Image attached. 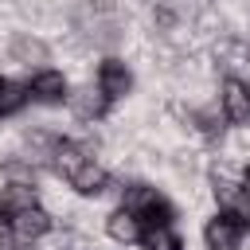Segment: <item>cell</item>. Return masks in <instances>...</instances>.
<instances>
[{
	"label": "cell",
	"instance_id": "1",
	"mask_svg": "<svg viewBox=\"0 0 250 250\" xmlns=\"http://www.w3.org/2000/svg\"><path fill=\"white\" fill-rule=\"evenodd\" d=\"M74 27L86 43L94 47H113L121 39V20H117V0H78Z\"/></svg>",
	"mask_w": 250,
	"mask_h": 250
},
{
	"label": "cell",
	"instance_id": "2",
	"mask_svg": "<svg viewBox=\"0 0 250 250\" xmlns=\"http://www.w3.org/2000/svg\"><path fill=\"white\" fill-rule=\"evenodd\" d=\"M125 207L141 219V223H172V203L156 191V188H145V184H129L125 188Z\"/></svg>",
	"mask_w": 250,
	"mask_h": 250
},
{
	"label": "cell",
	"instance_id": "3",
	"mask_svg": "<svg viewBox=\"0 0 250 250\" xmlns=\"http://www.w3.org/2000/svg\"><path fill=\"white\" fill-rule=\"evenodd\" d=\"M215 199L238 227H250V184H242V180H215Z\"/></svg>",
	"mask_w": 250,
	"mask_h": 250
},
{
	"label": "cell",
	"instance_id": "4",
	"mask_svg": "<svg viewBox=\"0 0 250 250\" xmlns=\"http://www.w3.org/2000/svg\"><path fill=\"white\" fill-rule=\"evenodd\" d=\"M219 105H223V117L227 121L246 125L250 121V86L242 78H227L223 82V94H219Z\"/></svg>",
	"mask_w": 250,
	"mask_h": 250
},
{
	"label": "cell",
	"instance_id": "5",
	"mask_svg": "<svg viewBox=\"0 0 250 250\" xmlns=\"http://www.w3.org/2000/svg\"><path fill=\"white\" fill-rule=\"evenodd\" d=\"M129 86H133V74H129V66H125L121 59H105V62L98 66V90H102L109 102H113V98H125Z\"/></svg>",
	"mask_w": 250,
	"mask_h": 250
},
{
	"label": "cell",
	"instance_id": "6",
	"mask_svg": "<svg viewBox=\"0 0 250 250\" xmlns=\"http://www.w3.org/2000/svg\"><path fill=\"white\" fill-rule=\"evenodd\" d=\"M8 223H12V230H16V238H20V242H35V238H43V234L51 230V215H47V211H39L35 203H31V207H23V211H16Z\"/></svg>",
	"mask_w": 250,
	"mask_h": 250
},
{
	"label": "cell",
	"instance_id": "7",
	"mask_svg": "<svg viewBox=\"0 0 250 250\" xmlns=\"http://www.w3.org/2000/svg\"><path fill=\"white\" fill-rule=\"evenodd\" d=\"M8 55H12V62H20V66H43L47 59H51V47L39 39V35H16L12 43H8Z\"/></svg>",
	"mask_w": 250,
	"mask_h": 250
},
{
	"label": "cell",
	"instance_id": "8",
	"mask_svg": "<svg viewBox=\"0 0 250 250\" xmlns=\"http://www.w3.org/2000/svg\"><path fill=\"white\" fill-rule=\"evenodd\" d=\"M238 246H242V227L230 215L207 223V250H238Z\"/></svg>",
	"mask_w": 250,
	"mask_h": 250
},
{
	"label": "cell",
	"instance_id": "9",
	"mask_svg": "<svg viewBox=\"0 0 250 250\" xmlns=\"http://www.w3.org/2000/svg\"><path fill=\"white\" fill-rule=\"evenodd\" d=\"M90 156H86V148L82 145H74V141H55V148H51V164H55V172L59 176H74L82 164H86Z\"/></svg>",
	"mask_w": 250,
	"mask_h": 250
},
{
	"label": "cell",
	"instance_id": "10",
	"mask_svg": "<svg viewBox=\"0 0 250 250\" xmlns=\"http://www.w3.org/2000/svg\"><path fill=\"white\" fill-rule=\"evenodd\" d=\"M27 90H31L35 102H47V105H51V102H62V98H66V78H62L59 70H39Z\"/></svg>",
	"mask_w": 250,
	"mask_h": 250
},
{
	"label": "cell",
	"instance_id": "11",
	"mask_svg": "<svg viewBox=\"0 0 250 250\" xmlns=\"http://www.w3.org/2000/svg\"><path fill=\"white\" fill-rule=\"evenodd\" d=\"M70 98V109H74V117H82V121H98L102 113H105V94L102 90H94V86H86V90H74V94H66Z\"/></svg>",
	"mask_w": 250,
	"mask_h": 250
},
{
	"label": "cell",
	"instance_id": "12",
	"mask_svg": "<svg viewBox=\"0 0 250 250\" xmlns=\"http://www.w3.org/2000/svg\"><path fill=\"white\" fill-rule=\"evenodd\" d=\"M105 230L117 238V242H137L141 234H145V227H141V219L129 211V207H117L109 219H105Z\"/></svg>",
	"mask_w": 250,
	"mask_h": 250
},
{
	"label": "cell",
	"instance_id": "13",
	"mask_svg": "<svg viewBox=\"0 0 250 250\" xmlns=\"http://www.w3.org/2000/svg\"><path fill=\"white\" fill-rule=\"evenodd\" d=\"M31 203H35V184H4L0 188V215L4 219H12L16 211H23Z\"/></svg>",
	"mask_w": 250,
	"mask_h": 250
},
{
	"label": "cell",
	"instance_id": "14",
	"mask_svg": "<svg viewBox=\"0 0 250 250\" xmlns=\"http://www.w3.org/2000/svg\"><path fill=\"white\" fill-rule=\"evenodd\" d=\"M66 184H70L78 195H98V191L105 188V172H102L94 160H86V164H82V168H78V172H74Z\"/></svg>",
	"mask_w": 250,
	"mask_h": 250
},
{
	"label": "cell",
	"instance_id": "15",
	"mask_svg": "<svg viewBox=\"0 0 250 250\" xmlns=\"http://www.w3.org/2000/svg\"><path fill=\"white\" fill-rule=\"evenodd\" d=\"M141 242H145V250H184L180 234H176L168 223H152V227H145Z\"/></svg>",
	"mask_w": 250,
	"mask_h": 250
},
{
	"label": "cell",
	"instance_id": "16",
	"mask_svg": "<svg viewBox=\"0 0 250 250\" xmlns=\"http://www.w3.org/2000/svg\"><path fill=\"white\" fill-rule=\"evenodd\" d=\"M31 98V90L23 86V82H12V78H0V117H8V113H16L23 102Z\"/></svg>",
	"mask_w": 250,
	"mask_h": 250
},
{
	"label": "cell",
	"instance_id": "17",
	"mask_svg": "<svg viewBox=\"0 0 250 250\" xmlns=\"http://www.w3.org/2000/svg\"><path fill=\"white\" fill-rule=\"evenodd\" d=\"M195 125H199V133L219 137L223 133V113L219 109H195Z\"/></svg>",
	"mask_w": 250,
	"mask_h": 250
}]
</instances>
